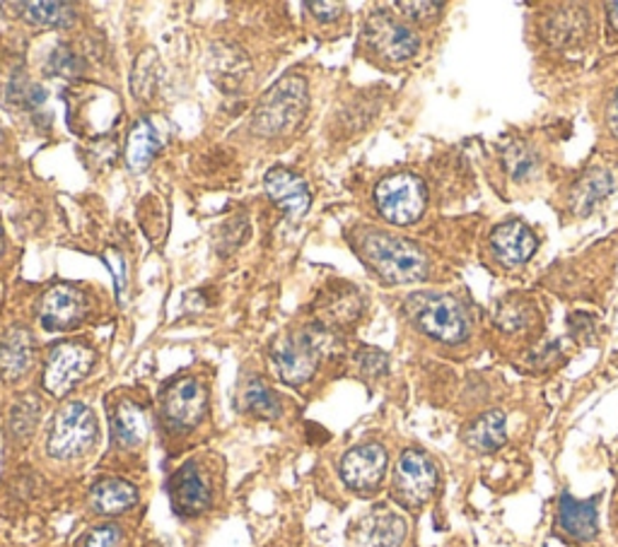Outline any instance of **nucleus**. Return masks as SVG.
<instances>
[{"label":"nucleus","instance_id":"c9c22d12","mask_svg":"<svg viewBox=\"0 0 618 547\" xmlns=\"http://www.w3.org/2000/svg\"><path fill=\"white\" fill-rule=\"evenodd\" d=\"M80 68H83L80 58L68 48H58L56 54L52 56V70L56 75H66V78H73V75L80 73Z\"/></svg>","mask_w":618,"mask_h":547},{"label":"nucleus","instance_id":"cd10ccee","mask_svg":"<svg viewBox=\"0 0 618 547\" xmlns=\"http://www.w3.org/2000/svg\"><path fill=\"white\" fill-rule=\"evenodd\" d=\"M362 302L360 295L353 287H336L326 295L322 304V311L332 324H353L360 316Z\"/></svg>","mask_w":618,"mask_h":547},{"label":"nucleus","instance_id":"f3484780","mask_svg":"<svg viewBox=\"0 0 618 547\" xmlns=\"http://www.w3.org/2000/svg\"><path fill=\"white\" fill-rule=\"evenodd\" d=\"M406 521L389 508H377L360 524V545L362 547H401L406 540Z\"/></svg>","mask_w":618,"mask_h":547},{"label":"nucleus","instance_id":"20e7f679","mask_svg":"<svg viewBox=\"0 0 618 547\" xmlns=\"http://www.w3.org/2000/svg\"><path fill=\"white\" fill-rule=\"evenodd\" d=\"M97 419L83 403H66L56 413L52 431L46 439V451L56 461H73L95 447Z\"/></svg>","mask_w":618,"mask_h":547},{"label":"nucleus","instance_id":"4c0bfd02","mask_svg":"<svg viewBox=\"0 0 618 547\" xmlns=\"http://www.w3.org/2000/svg\"><path fill=\"white\" fill-rule=\"evenodd\" d=\"M609 129L614 131V135H618V92L609 107Z\"/></svg>","mask_w":618,"mask_h":547},{"label":"nucleus","instance_id":"4468645a","mask_svg":"<svg viewBox=\"0 0 618 547\" xmlns=\"http://www.w3.org/2000/svg\"><path fill=\"white\" fill-rule=\"evenodd\" d=\"M263 186H267V194L288 218L300 220L302 215H307L312 206V196L307 184L302 182L295 172L285 167H273L267 174V179H263Z\"/></svg>","mask_w":618,"mask_h":547},{"label":"nucleus","instance_id":"ddd939ff","mask_svg":"<svg viewBox=\"0 0 618 547\" xmlns=\"http://www.w3.org/2000/svg\"><path fill=\"white\" fill-rule=\"evenodd\" d=\"M170 494L174 508L184 516L204 514L213 502V490L196 463H186L176 470L170 480Z\"/></svg>","mask_w":618,"mask_h":547},{"label":"nucleus","instance_id":"b1692460","mask_svg":"<svg viewBox=\"0 0 618 547\" xmlns=\"http://www.w3.org/2000/svg\"><path fill=\"white\" fill-rule=\"evenodd\" d=\"M160 145L162 143L155 125L148 119H141L131 129L129 140H126V162H129V167L133 172H143L158 157Z\"/></svg>","mask_w":618,"mask_h":547},{"label":"nucleus","instance_id":"473e14b6","mask_svg":"<svg viewBox=\"0 0 618 547\" xmlns=\"http://www.w3.org/2000/svg\"><path fill=\"white\" fill-rule=\"evenodd\" d=\"M358 364L362 369V374H368V376H380L387 372V367H389V360H387V354L380 352V350H372V348H365L360 350L358 354Z\"/></svg>","mask_w":618,"mask_h":547},{"label":"nucleus","instance_id":"dca6fc26","mask_svg":"<svg viewBox=\"0 0 618 547\" xmlns=\"http://www.w3.org/2000/svg\"><path fill=\"white\" fill-rule=\"evenodd\" d=\"M34 364V340L24 328H12L0 340V376L6 381H18L30 372Z\"/></svg>","mask_w":618,"mask_h":547},{"label":"nucleus","instance_id":"0eeeda50","mask_svg":"<svg viewBox=\"0 0 618 547\" xmlns=\"http://www.w3.org/2000/svg\"><path fill=\"white\" fill-rule=\"evenodd\" d=\"M93 367L95 352L90 348L80 346V342H61L48 354L42 384L52 396L63 398L93 372Z\"/></svg>","mask_w":618,"mask_h":547},{"label":"nucleus","instance_id":"412c9836","mask_svg":"<svg viewBox=\"0 0 618 547\" xmlns=\"http://www.w3.org/2000/svg\"><path fill=\"white\" fill-rule=\"evenodd\" d=\"M611 188H614V179L607 169L592 167L589 172H585L583 179L573 186V194H571V206L575 215L587 218V215L611 194Z\"/></svg>","mask_w":618,"mask_h":547},{"label":"nucleus","instance_id":"6ab92c4d","mask_svg":"<svg viewBox=\"0 0 618 547\" xmlns=\"http://www.w3.org/2000/svg\"><path fill=\"white\" fill-rule=\"evenodd\" d=\"M148 431H150V419L141 405H135L131 401L119 403V408L113 411L111 417L113 441H117L121 449H135L148 439Z\"/></svg>","mask_w":618,"mask_h":547},{"label":"nucleus","instance_id":"393cba45","mask_svg":"<svg viewBox=\"0 0 618 547\" xmlns=\"http://www.w3.org/2000/svg\"><path fill=\"white\" fill-rule=\"evenodd\" d=\"M587 30V15L583 8H563L553 12L546 22V36L553 44H571Z\"/></svg>","mask_w":618,"mask_h":547},{"label":"nucleus","instance_id":"2f4dec72","mask_svg":"<svg viewBox=\"0 0 618 547\" xmlns=\"http://www.w3.org/2000/svg\"><path fill=\"white\" fill-rule=\"evenodd\" d=\"M508 164H510V172L514 174L517 182H524L529 174L536 169V160L529 150L524 147H514L508 152Z\"/></svg>","mask_w":618,"mask_h":547},{"label":"nucleus","instance_id":"4be33fe9","mask_svg":"<svg viewBox=\"0 0 618 547\" xmlns=\"http://www.w3.org/2000/svg\"><path fill=\"white\" fill-rule=\"evenodd\" d=\"M506 427H508L506 413L490 411L466 427L464 441L478 453H494L506 444V435H508Z\"/></svg>","mask_w":618,"mask_h":547},{"label":"nucleus","instance_id":"72a5a7b5","mask_svg":"<svg viewBox=\"0 0 618 547\" xmlns=\"http://www.w3.org/2000/svg\"><path fill=\"white\" fill-rule=\"evenodd\" d=\"M247 229V220L242 218V215H237L235 220L230 222H225L223 225V244H220V253H230L235 251L239 244H242V232Z\"/></svg>","mask_w":618,"mask_h":547},{"label":"nucleus","instance_id":"2eb2a0df","mask_svg":"<svg viewBox=\"0 0 618 547\" xmlns=\"http://www.w3.org/2000/svg\"><path fill=\"white\" fill-rule=\"evenodd\" d=\"M539 247V241L534 237L532 229H529L524 222H506L498 225L490 234V249H494L496 259L508 265V269H514V265H522L529 259L534 256V251Z\"/></svg>","mask_w":618,"mask_h":547},{"label":"nucleus","instance_id":"f03ea898","mask_svg":"<svg viewBox=\"0 0 618 547\" xmlns=\"http://www.w3.org/2000/svg\"><path fill=\"white\" fill-rule=\"evenodd\" d=\"M310 107L307 80L300 75H285L259 99L251 129L261 138H281L293 133L305 119Z\"/></svg>","mask_w":618,"mask_h":547},{"label":"nucleus","instance_id":"9d476101","mask_svg":"<svg viewBox=\"0 0 618 547\" xmlns=\"http://www.w3.org/2000/svg\"><path fill=\"white\" fill-rule=\"evenodd\" d=\"M208 411V391L198 379H176L162 393V415L172 429H194Z\"/></svg>","mask_w":618,"mask_h":547},{"label":"nucleus","instance_id":"1a4fd4ad","mask_svg":"<svg viewBox=\"0 0 618 547\" xmlns=\"http://www.w3.org/2000/svg\"><path fill=\"white\" fill-rule=\"evenodd\" d=\"M365 42L377 56L389 63H403L415 56L421 42L409 24L399 22L387 12H375L365 24Z\"/></svg>","mask_w":618,"mask_h":547},{"label":"nucleus","instance_id":"7ed1b4c3","mask_svg":"<svg viewBox=\"0 0 618 547\" xmlns=\"http://www.w3.org/2000/svg\"><path fill=\"white\" fill-rule=\"evenodd\" d=\"M409 319L419 326L425 336H431L447 346H457L469 336V321L459 307L447 295H435V292H421L406 299Z\"/></svg>","mask_w":618,"mask_h":547},{"label":"nucleus","instance_id":"f257e3e1","mask_svg":"<svg viewBox=\"0 0 618 547\" xmlns=\"http://www.w3.org/2000/svg\"><path fill=\"white\" fill-rule=\"evenodd\" d=\"M358 251L365 263L389 285L421 283L427 275L425 253L413 241L399 239L387 232H365L358 241Z\"/></svg>","mask_w":618,"mask_h":547},{"label":"nucleus","instance_id":"f8f14e48","mask_svg":"<svg viewBox=\"0 0 618 547\" xmlns=\"http://www.w3.org/2000/svg\"><path fill=\"white\" fill-rule=\"evenodd\" d=\"M87 314V297L78 287L73 285H54L42 297L40 319L42 326L52 333H63V330L75 328Z\"/></svg>","mask_w":618,"mask_h":547},{"label":"nucleus","instance_id":"e433bc0d","mask_svg":"<svg viewBox=\"0 0 618 547\" xmlns=\"http://www.w3.org/2000/svg\"><path fill=\"white\" fill-rule=\"evenodd\" d=\"M307 8L312 10V15L322 22L336 20L340 15V10H344L340 3H307Z\"/></svg>","mask_w":618,"mask_h":547},{"label":"nucleus","instance_id":"5701e85b","mask_svg":"<svg viewBox=\"0 0 618 547\" xmlns=\"http://www.w3.org/2000/svg\"><path fill=\"white\" fill-rule=\"evenodd\" d=\"M210 75L225 90H232V87L245 83V75L249 73L247 56L237 46L230 44H218L210 51Z\"/></svg>","mask_w":618,"mask_h":547},{"label":"nucleus","instance_id":"c756f323","mask_svg":"<svg viewBox=\"0 0 618 547\" xmlns=\"http://www.w3.org/2000/svg\"><path fill=\"white\" fill-rule=\"evenodd\" d=\"M36 419H40V403L34 401V396L30 398H24L15 411H12V417H10V429H12V435L24 439V437H30L34 427H36Z\"/></svg>","mask_w":618,"mask_h":547},{"label":"nucleus","instance_id":"f704fd0d","mask_svg":"<svg viewBox=\"0 0 618 547\" xmlns=\"http://www.w3.org/2000/svg\"><path fill=\"white\" fill-rule=\"evenodd\" d=\"M397 8L403 12V18L413 22H431L440 15L443 3H397Z\"/></svg>","mask_w":618,"mask_h":547},{"label":"nucleus","instance_id":"6e6552de","mask_svg":"<svg viewBox=\"0 0 618 547\" xmlns=\"http://www.w3.org/2000/svg\"><path fill=\"white\" fill-rule=\"evenodd\" d=\"M437 468L431 456L409 449L399 456L394 473V497L403 506H421L435 494Z\"/></svg>","mask_w":618,"mask_h":547},{"label":"nucleus","instance_id":"39448f33","mask_svg":"<svg viewBox=\"0 0 618 547\" xmlns=\"http://www.w3.org/2000/svg\"><path fill=\"white\" fill-rule=\"evenodd\" d=\"M375 203L382 218L392 225H413L425 212V184L415 174L399 172L387 176L375 188Z\"/></svg>","mask_w":618,"mask_h":547},{"label":"nucleus","instance_id":"7c9ffc66","mask_svg":"<svg viewBox=\"0 0 618 547\" xmlns=\"http://www.w3.org/2000/svg\"><path fill=\"white\" fill-rule=\"evenodd\" d=\"M119 543H121V528L107 524V526H97L90 533H85L78 547H119Z\"/></svg>","mask_w":618,"mask_h":547},{"label":"nucleus","instance_id":"a211bd4d","mask_svg":"<svg viewBox=\"0 0 618 547\" xmlns=\"http://www.w3.org/2000/svg\"><path fill=\"white\" fill-rule=\"evenodd\" d=\"M559 524L575 540H592L597 536V500H575L563 494L559 508Z\"/></svg>","mask_w":618,"mask_h":547},{"label":"nucleus","instance_id":"bb28decb","mask_svg":"<svg viewBox=\"0 0 618 547\" xmlns=\"http://www.w3.org/2000/svg\"><path fill=\"white\" fill-rule=\"evenodd\" d=\"M12 10H20V15L40 24V28H68L75 20V12L66 3H12Z\"/></svg>","mask_w":618,"mask_h":547},{"label":"nucleus","instance_id":"c85d7f7f","mask_svg":"<svg viewBox=\"0 0 618 547\" xmlns=\"http://www.w3.org/2000/svg\"><path fill=\"white\" fill-rule=\"evenodd\" d=\"M158 56L153 51H145L141 54V58L135 61V68H133V95L135 99H150L155 92L158 87Z\"/></svg>","mask_w":618,"mask_h":547},{"label":"nucleus","instance_id":"a878e982","mask_svg":"<svg viewBox=\"0 0 618 547\" xmlns=\"http://www.w3.org/2000/svg\"><path fill=\"white\" fill-rule=\"evenodd\" d=\"M242 405H245L247 413L257 415L261 419H275V417H281V413H283L281 401H279V396H275V391L269 384H263L261 379H249L247 381V386L242 391Z\"/></svg>","mask_w":618,"mask_h":547},{"label":"nucleus","instance_id":"9b49d317","mask_svg":"<svg viewBox=\"0 0 618 547\" xmlns=\"http://www.w3.org/2000/svg\"><path fill=\"white\" fill-rule=\"evenodd\" d=\"M389 456L382 444H360L340 461V478L356 492H372L382 485Z\"/></svg>","mask_w":618,"mask_h":547},{"label":"nucleus","instance_id":"58836bf2","mask_svg":"<svg viewBox=\"0 0 618 547\" xmlns=\"http://www.w3.org/2000/svg\"><path fill=\"white\" fill-rule=\"evenodd\" d=\"M607 10H609V24H611V30L618 32V3H609Z\"/></svg>","mask_w":618,"mask_h":547},{"label":"nucleus","instance_id":"aec40b11","mask_svg":"<svg viewBox=\"0 0 618 547\" xmlns=\"http://www.w3.org/2000/svg\"><path fill=\"white\" fill-rule=\"evenodd\" d=\"M90 502L97 514L102 516H117L129 512L138 502V490L131 482L119 480V478H107L99 480L90 492Z\"/></svg>","mask_w":618,"mask_h":547},{"label":"nucleus","instance_id":"423d86ee","mask_svg":"<svg viewBox=\"0 0 618 547\" xmlns=\"http://www.w3.org/2000/svg\"><path fill=\"white\" fill-rule=\"evenodd\" d=\"M271 360L285 384L302 386L317 372L322 360V342L312 330L288 333L273 342Z\"/></svg>","mask_w":618,"mask_h":547},{"label":"nucleus","instance_id":"ea45409f","mask_svg":"<svg viewBox=\"0 0 618 547\" xmlns=\"http://www.w3.org/2000/svg\"><path fill=\"white\" fill-rule=\"evenodd\" d=\"M3 225H0V253H3Z\"/></svg>","mask_w":618,"mask_h":547}]
</instances>
